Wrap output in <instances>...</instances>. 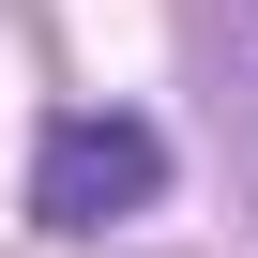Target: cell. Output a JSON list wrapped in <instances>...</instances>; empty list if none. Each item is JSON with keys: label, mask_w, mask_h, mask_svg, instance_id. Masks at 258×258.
<instances>
[{"label": "cell", "mask_w": 258, "mask_h": 258, "mask_svg": "<svg viewBox=\"0 0 258 258\" xmlns=\"http://www.w3.org/2000/svg\"><path fill=\"white\" fill-rule=\"evenodd\" d=\"M167 198V137L137 106H76L46 121V152H31V213L46 228H121V213H152Z\"/></svg>", "instance_id": "cell-1"}]
</instances>
